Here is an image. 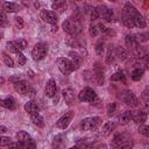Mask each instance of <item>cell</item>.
I'll use <instances>...</instances> for the list:
<instances>
[{
  "instance_id": "obj_1",
  "label": "cell",
  "mask_w": 149,
  "mask_h": 149,
  "mask_svg": "<svg viewBox=\"0 0 149 149\" xmlns=\"http://www.w3.org/2000/svg\"><path fill=\"white\" fill-rule=\"evenodd\" d=\"M101 125V119L99 116H88L81 120L80 128L83 130H94Z\"/></svg>"
},
{
  "instance_id": "obj_2",
  "label": "cell",
  "mask_w": 149,
  "mask_h": 149,
  "mask_svg": "<svg viewBox=\"0 0 149 149\" xmlns=\"http://www.w3.org/2000/svg\"><path fill=\"white\" fill-rule=\"evenodd\" d=\"M79 27H80V26L77 23L76 20H74V22H73L72 20H65V21L63 22V24H62L63 30H64L65 33H68L69 35H71V36H76V35L80 31Z\"/></svg>"
},
{
  "instance_id": "obj_3",
  "label": "cell",
  "mask_w": 149,
  "mask_h": 149,
  "mask_svg": "<svg viewBox=\"0 0 149 149\" xmlns=\"http://www.w3.org/2000/svg\"><path fill=\"white\" fill-rule=\"evenodd\" d=\"M95 98H97V94L91 87H84L78 93V99L83 102H93Z\"/></svg>"
},
{
  "instance_id": "obj_4",
  "label": "cell",
  "mask_w": 149,
  "mask_h": 149,
  "mask_svg": "<svg viewBox=\"0 0 149 149\" xmlns=\"http://www.w3.org/2000/svg\"><path fill=\"white\" fill-rule=\"evenodd\" d=\"M47 50H48L47 49V44H44V43H37L33 48V50H31V56H33V58L35 61H41V59H43L45 57Z\"/></svg>"
},
{
  "instance_id": "obj_5",
  "label": "cell",
  "mask_w": 149,
  "mask_h": 149,
  "mask_svg": "<svg viewBox=\"0 0 149 149\" xmlns=\"http://www.w3.org/2000/svg\"><path fill=\"white\" fill-rule=\"evenodd\" d=\"M57 66H58L59 71H61L63 74H69L70 72L73 71L69 58H65V57H59V58H57Z\"/></svg>"
},
{
  "instance_id": "obj_6",
  "label": "cell",
  "mask_w": 149,
  "mask_h": 149,
  "mask_svg": "<svg viewBox=\"0 0 149 149\" xmlns=\"http://www.w3.org/2000/svg\"><path fill=\"white\" fill-rule=\"evenodd\" d=\"M121 98L122 100L126 102L127 106H130V107H136L139 105V100L136 98V95L132 92V91H123L121 93Z\"/></svg>"
},
{
  "instance_id": "obj_7",
  "label": "cell",
  "mask_w": 149,
  "mask_h": 149,
  "mask_svg": "<svg viewBox=\"0 0 149 149\" xmlns=\"http://www.w3.org/2000/svg\"><path fill=\"white\" fill-rule=\"evenodd\" d=\"M74 116V112L73 111H69L68 113H65L64 115H62L59 119H58V121L56 122V126L59 128V129H65L69 125H70V122L72 121V118Z\"/></svg>"
},
{
  "instance_id": "obj_8",
  "label": "cell",
  "mask_w": 149,
  "mask_h": 149,
  "mask_svg": "<svg viewBox=\"0 0 149 149\" xmlns=\"http://www.w3.org/2000/svg\"><path fill=\"white\" fill-rule=\"evenodd\" d=\"M41 19L47 22V23H50L52 26H55L58 21V17H57V14L52 10H47V9H43L41 10Z\"/></svg>"
},
{
  "instance_id": "obj_9",
  "label": "cell",
  "mask_w": 149,
  "mask_h": 149,
  "mask_svg": "<svg viewBox=\"0 0 149 149\" xmlns=\"http://www.w3.org/2000/svg\"><path fill=\"white\" fill-rule=\"evenodd\" d=\"M97 12H98V14H99V16H102V19H105L106 21H112V19H113V10L111 9V8H108V7H106V6H98L97 8Z\"/></svg>"
},
{
  "instance_id": "obj_10",
  "label": "cell",
  "mask_w": 149,
  "mask_h": 149,
  "mask_svg": "<svg viewBox=\"0 0 149 149\" xmlns=\"http://www.w3.org/2000/svg\"><path fill=\"white\" fill-rule=\"evenodd\" d=\"M14 88H15V91H16L17 93H20V94H22V95H27V93H28L30 86H29V84H28L27 81H24V80H19V81H15V83H14Z\"/></svg>"
},
{
  "instance_id": "obj_11",
  "label": "cell",
  "mask_w": 149,
  "mask_h": 149,
  "mask_svg": "<svg viewBox=\"0 0 149 149\" xmlns=\"http://www.w3.org/2000/svg\"><path fill=\"white\" fill-rule=\"evenodd\" d=\"M44 92H45V95L49 97V98H52L55 97V94L57 93V86H56V83L54 79H49L47 85H45V88H44Z\"/></svg>"
},
{
  "instance_id": "obj_12",
  "label": "cell",
  "mask_w": 149,
  "mask_h": 149,
  "mask_svg": "<svg viewBox=\"0 0 149 149\" xmlns=\"http://www.w3.org/2000/svg\"><path fill=\"white\" fill-rule=\"evenodd\" d=\"M69 56H70L69 61H70V63H71L72 70H77V69L79 68V65L81 64V57H80L78 54L73 52V51H70V52H69Z\"/></svg>"
},
{
  "instance_id": "obj_13",
  "label": "cell",
  "mask_w": 149,
  "mask_h": 149,
  "mask_svg": "<svg viewBox=\"0 0 149 149\" xmlns=\"http://www.w3.org/2000/svg\"><path fill=\"white\" fill-rule=\"evenodd\" d=\"M23 108H24V111H26L27 113H29L30 115H31V114H38V112H40V108H38L37 104H36L35 101H33V100L26 102L24 106H23Z\"/></svg>"
},
{
  "instance_id": "obj_14",
  "label": "cell",
  "mask_w": 149,
  "mask_h": 149,
  "mask_svg": "<svg viewBox=\"0 0 149 149\" xmlns=\"http://www.w3.org/2000/svg\"><path fill=\"white\" fill-rule=\"evenodd\" d=\"M132 120L136 123H140V125H143V122L147 120V113L143 112V111H137V112H133V116H132Z\"/></svg>"
},
{
  "instance_id": "obj_15",
  "label": "cell",
  "mask_w": 149,
  "mask_h": 149,
  "mask_svg": "<svg viewBox=\"0 0 149 149\" xmlns=\"http://www.w3.org/2000/svg\"><path fill=\"white\" fill-rule=\"evenodd\" d=\"M93 73H94V79H95L97 84L102 85L104 84V71H102V69L99 68V64H95Z\"/></svg>"
},
{
  "instance_id": "obj_16",
  "label": "cell",
  "mask_w": 149,
  "mask_h": 149,
  "mask_svg": "<svg viewBox=\"0 0 149 149\" xmlns=\"http://www.w3.org/2000/svg\"><path fill=\"white\" fill-rule=\"evenodd\" d=\"M0 106L7 108V109H14L15 108V100L12 97H7L3 99H0Z\"/></svg>"
},
{
  "instance_id": "obj_17",
  "label": "cell",
  "mask_w": 149,
  "mask_h": 149,
  "mask_svg": "<svg viewBox=\"0 0 149 149\" xmlns=\"http://www.w3.org/2000/svg\"><path fill=\"white\" fill-rule=\"evenodd\" d=\"M63 98H64L66 104H69V105L73 104L74 102V93H73V91L71 88L63 90Z\"/></svg>"
},
{
  "instance_id": "obj_18",
  "label": "cell",
  "mask_w": 149,
  "mask_h": 149,
  "mask_svg": "<svg viewBox=\"0 0 149 149\" xmlns=\"http://www.w3.org/2000/svg\"><path fill=\"white\" fill-rule=\"evenodd\" d=\"M115 127H116V125H115L114 121H107V122L102 126V130H101L102 135H105V136L109 135V134L115 129Z\"/></svg>"
},
{
  "instance_id": "obj_19",
  "label": "cell",
  "mask_w": 149,
  "mask_h": 149,
  "mask_svg": "<svg viewBox=\"0 0 149 149\" xmlns=\"http://www.w3.org/2000/svg\"><path fill=\"white\" fill-rule=\"evenodd\" d=\"M132 116H133V112L132 111H126V112L121 113V115L119 116V122L121 125H127L132 121Z\"/></svg>"
},
{
  "instance_id": "obj_20",
  "label": "cell",
  "mask_w": 149,
  "mask_h": 149,
  "mask_svg": "<svg viewBox=\"0 0 149 149\" xmlns=\"http://www.w3.org/2000/svg\"><path fill=\"white\" fill-rule=\"evenodd\" d=\"M133 21H134V26L137 28H144L146 27V20L143 19V16L139 12L133 16Z\"/></svg>"
},
{
  "instance_id": "obj_21",
  "label": "cell",
  "mask_w": 149,
  "mask_h": 149,
  "mask_svg": "<svg viewBox=\"0 0 149 149\" xmlns=\"http://www.w3.org/2000/svg\"><path fill=\"white\" fill-rule=\"evenodd\" d=\"M30 139H31L30 135H29L27 132H24V130H21V132H19V133H16V140H17V142H20L21 144L28 142Z\"/></svg>"
},
{
  "instance_id": "obj_22",
  "label": "cell",
  "mask_w": 149,
  "mask_h": 149,
  "mask_svg": "<svg viewBox=\"0 0 149 149\" xmlns=\"http://www.w3.org/2000/svg\"><path fill=\"white\" fill-rule=\"evenodd\" d=\"M126 44L129 48H137V45H139L137 37L135 35H127L126 36Z\"/></svg>"
},
{
  "instance_id": "obj_23",
  "label": "cell",
  "mask_w": 149,
  "mask_h": 149,
  "mask_svg": "<svg viewBox=\"0 0 149 149\" xmlns=\"http://www.w3.org/2000/svg\"><path fill=\"white\" fill-rule=\"evenodd\" d=\"M2 8L7 13H14V12H17L19 10L17 5L14 3V2H3L2 3Z\"/></svg>"
},
{
  "instance_id": "obj_24",
  "label": "cell",
  "mask_w": 149,
  "mask_h": 149,
  "mask_svg": "<svg viewBox=\"0 0 149 149\" xmlns=\"http://www.w3.org/2000/svg\"><path fill=\"white\" fill-rule=\"evenodd\" d=\"M30 120L35 126H37L40 128H42L44 126V120L40 114H31L30 115Z\"/></svg>"
},
{
  "instance_id": "obj_25",
  "label": "cell",
  "mask_w": 149,
  "mask_h": 149,
  "mask_svg": "<svg viewBox=\"0 0 149 149\" xmlns=\"http://www.w3.org/2000/svg\"><path fill=\"white\" fill-rule=\"evenodd\" d=\"M121 22L123 26H126L127 28H133L135 27L134 26V21H133V17H130L129 15H126L122 13V17H121Z\"/></svg>"
},
{
  "instance_id": "obj_26",
  "label": "cell",
  "mask_w": 149,
  "mask_h": 149,
  "mask_svg": "<svg viewBox=\"0 0 149 149\" xmlns=\"http://www.w3.org/2000/svg\"><path fill=\"white\" fill-rule=\"evenodd\" d=\"M62 139H63L62 135H58L54 139V142H52L54 149H64V140H62Z\"/></svg>"
},
{
  "instance_id": "obj_27",
  "label": "cell",
  "mask_w": 149,
  "mask_h": 149,
  "mask_svg": "<svg viewBox=\"0 0 149 149\" xmlns=\"http://www.w3.org/2000/svg\"><path fill=\"white\" fill-rule=\"evenodd\" d=\"M143 72H144L143 69L136 68V69H134V70L130 72V77H132L133 80H140V79L142 78V76H143Z\"/></svg>"
},
{
  "instance_id": "obj_28",
  "label": "cell",
  "mask_w": 149,
  "mask_h": 149,
  "mask_svg": "<svg viewBox=\"0 0 149 149\" xmlns=\"http://www.w3.org/2000/svg\"><path fill=\"white\" fill-rule=\"evenodd\" d=\"M7 49L10 51V52H13V54H19V52H21V50H20V48H19V45H17V43L15 42V41H9V42H7Z\"/></svg>"
},
{
  "instance_id": "obj_29",
  "label": "cell",
  "mask_w": 149,
  "mask_h": 149,
  "mask_svg": "<svg viewBox=\"0 0 149 149\" xmlns=\"http://www.w3.org/2000/svg\"><path fill=\"white\" fill-rule=\"evenodd\" d=\"M66 8V2L65 1H55L52 2V9L58 10V12H64V9Z\"/></svg>"
},
{
  "instance_id": "obj_30",
  "label": "cell",
  "mask_w": 149,
  "mask_h": 149,
  "mask_svg": "<svg viewBox=\"0 0 149 149\" xmlns=\"http://www.w3.org/2000/svg\"><path fill=\"white\" fill-rule=\"evenodd\" d=\"M114 56H115V51L113 49L112 45L108 47V50H107V55H106V63L107 64H111L114 62Z\"/></svg>"
},
{
  "instance_id": "obj_31",
  "label": "cell",
  "mask_w": 149,
  "mask_h": 149,
  "mask_svg": "<svg viewBox=\"0 0 149 149\" xmlns=\"http://www.w3.org/2000/svg\"><path fill=\"white\" fill-rule=\"evenodd\" d=\"M115 56H118L121 61H125L127 58V51L122 48V47H118L115 49Z\"/></svg>"
},
{
  "instance_id": "obj_32",
  "label": "cell",
  "mask_w": 149,
  "mask_h": 149,
  "mask_svg": "<svg viewBox=\"0 0 149 149\" xmlns=\"http://www.w3.org/2000/svg\"><path fill=\"white\" fill-rule=\"evenodd\" d=\"M22 148L23 149H36V143H35V141L33 139H30L28 142L22 144Z\"/></svg>"
},
{
  "instance_id": "obj_33",
  "label": "cell",
  "mask_w": 149,
  "mask_h": 149,
  "mask_svg": "<svg viewBox=\"0 0 149 149\" xmlns=\"http://www.w3.org/2000/svg\"><path fill=\"white\" fill-rule=\"evenodd\" d=\"M133 144H132V141H122L118 147L116 149H132Z\"/></svg>"
},
{
  "instance_id": "obj_34",
  "label": "cell",
  "mask_w": 149,
  "mask_h": 149,
  "mask_svg": "<svg viewBox=\"0 0 149 149\" xmlns=\"http://www.w3.org/2000/svg\"><path fill=\"white\" fill-rule=\"evenodd\" d=\"M95 51L98 55H102V51H104V41L102 40H99L95 44Z\"/></svg>"
},
{
  "instance_id": "obj_35",
  "label": "cell",
  "mask_w": 149,
  "mask_h": 149,
  "mask_svg": "<svg viewBox=\"0 0 149 149\" xmlns=\"http://www.w3.org/2000/svg\"><path fill=\"white\" fill-rule=\"evenodd\" d=\"M2 57H3V62H5V64H6L7 66H9V68H13V66H14V62H13V59H12L8 55L2 54Z\"/></svg>"
},
{
  "instance_id": "obj_36",
  "label": "cell",
  "mask_w": 149,
  "mask_h": 149,
  "mask_svg": "<svg viewBox=\"0 0 149 149\" xmlns=\"http://www.w3.org/2000/svg\"><path fill=\"white\" fill-rule=\"evenodd\" d=\"M139 133L142 134V135H144L146 137H148V136H149V127H148L147 125H142V126H140V128H139Z\"/></svg>"
},
{
  "instance_id": "obj_37",
  "label": "cell",
  "mask_w": 149,
  "mask_h": 149,
  "mask_svg": "<svg viewBox=\"0 0 149 149\" xmlns=\"http://www.w3.org/2000/svg\"><path fill=\"white\" fill-rule=\"evenodd\" d=\"M111 79H112V80H119V81H121V80H125V74H123V72L119 71V72L114 73V74L111 77Z\"/></svg>"
},
{
  "instance_id": "obj_38",
  "label": "cell",
  "mask_w": 149,
  "mask_h": 149,
  "mask_svg": "<svg viewBox=\"0 0 149 149\" xmlns=\"http://www.w3.org/2000/svg\"><path fill=\"white\" fill-rule=\"evenodd\" d=\"M9 143H12L10 137H7V136H0V147L8 146Z\"/></svg>"
},
{
  "instance_id": "obj_39",
  "label": "cell",
  "mask_w": 149,
  "mask_h": 149,
  "mask_svg": "<svg viewBox=\"0 0 149 149\" xmlns=\"http://www.w3.org/2000/svg\"><path fill=\"white\" fill-rule=\"evenodd\" d=\"M115 111H116V104L115 102H111L107 106V114L108 115H112V114H114Z\"/></svg>"
},
{
  "instance_id": "obj_40",
  "label": "cell",
  "mask_w": 149,
  "mask_h": 149,
  "mask_svg": "<svg viewBox=\"0 0 149 149\" xmlns=\"http://www.w3.org/2000/svg\"><path fill=\"white\" fill-rule=\"evenodd\" d=\"M8 24V19L3 13H0V27H6Z\"/></svg>"
},
{
  "instance_id": "obj_41",
  "label": "cell",
  "mask_w": 149,
  "mask_h": 149,
  "mask_svg": "<svg viewBox=\"0 0 149 149\" xmlns=\"http://www.w3.org/2000/svg\"><path fill=\"white\" fill-rule=\"evenodd\" d=\"M88 31H90V35L93 37V36H97V34H98V29H97V26H94L93 23H91L90 24V27H88Z\"/></svg>"
},
{
  "instance_id": "obj_42",
  "label": "cell",
  "mask_w": 149,
  "mask_h": 149,
  "mask_svg": "<svg viewBox=\"0 0 149 149\" xmlns=\"http://www.w3.org/2000/svg\"><path fill=\"white\" fill-rule=\"evenodd\" d=\"M17 62H19V65H24L26 64V57H24V55L22 54V52H19L17 55Z\"/></svg>"
},
{
  "instance_id": "obj_43",
  "label": "cell",
  "mask_w": 149,
  "mask_h": 149,
  "mask_svg": "<svg viewBox=\"0 0 149 149\" xmlns=\"http://www.w3.org/2000/svg\"><path fill=\"white\" fill-rule=\"evenodd\" d=\"M142 99H143L144 105L147 106L148 102H149V91H148V88H146V90L143 91V93H142Z\"/></svg>"
},
{
  "instance_id": "obj_44",
  "label": "cell",
  "mask_w": 149,
  "mask_h": 149,
  "mask_svg": "<svg viewBox=\"0 0 149 149\" xmlns=\"http://www.w3.org/2000/svg\"><path fill=\"white\" fill-rule=\"evenodd\" d=\"M8 149H23L20 142H12L8 144Z\"/></svg>"
},
{
  "instance_id": "obj_45",
  "label": "cell",
  "mask_w": 149,
  "mask_h": 149,
  "mask_svg": "<svg viewBox=\"0 0 149 149\" xmlns=\"http://www.w3.org/2000/svg\"><path fill=\"white\" fill-rule=\"evenodd\" d=\"M15 24H16L17 28H22L23 27V20H22V17L16 16L15 17Z\"/></svg>"
},
{
  "instance_id": "obj_46",
  "label": "cell",
  "mask_w": 149,
  "mask_h": 149,
  "mask_svg": "<svg viewBox=\"0 0 149 149\" xmlns=\"http://www.w3.org/2000/svg\"><path fill=\"white\" fill-rule=\"evenodd\" d=\"M16 43H17V45H19V48H20V50H23V49L27 47V41H26V40H19Z\"/></svg>"
},
{
  "instance_id": "obj_47",
  "label": "cell",
  "mask_w": 149,
  "mask_h": 149,
  "mask_svg": "<svg viewBox=\"0 0 149 149\" xmlns=\"http://www.w3.org/2000/svg\"><path fill=\"white\" fill-rule=\"evenodd\" d=\"M98 17H99V14H98L97 9H95V8H92V10H91V20L94 21V20H97Z\"/></svg>"
},
{
  "instance_id": "obj_48",
  "label": "cell",
  "mask_w": 149,
  "mask_h": 149,
  "mask_svg": "<svg viewBox=\"0 0 149 149\" xmlns=\"http://www.w3.org/2000/svg\"><path fill=\"white\" fill-rule=\"evenodd\" d=\"M148 34L146 33V34H140L139 35V37H137V41L140 40V41H143V42H146V41H148Z\"/></svg>"
},
{
  "instance_id": "obj_49",
  "label": "cell",
  "mask_w": 149,
  "mask_h": 149,
  "mask_svg": "<svg viewBox=\"0 0 149 149\" xmlns=\"http://www.w3.org/2000/svg\"><path fill=\"white\" fill-rule=\"evenodd\" d=\"M27 95H29L30 98H34V97H35V90H34L33 87H30L29 91H28V93H27Z\"/></svg>"
},
{
  "instance_id": "obj_50",
  "label": "cell",
  "mask_w": 149,
  "mask_h": 149,
  "mask_svg": "<svg viewBox=\"0 0 149 149\" xmlns=\"http://www.w3.org/2000/svg\"><path fill=\"white\" fill-rule=\"evenodd\" d=\"M6 132H7V127L0 126V134H1V133H6Z\"/></svg>"
},
{
  "instance_id": "obj_51",
  "label": "cell",
  "mask_w": 149,
  "mask_h": 149,
  "mask_svg": "<svg viewBox=\"0 0 149 149\" xmlns=\"http://www.w3.org/2000/svg\"><path fill=\"white\" fill-rule=\"evenodd\" d=\"M5 83V78L3 77H0V85H2Z\"/></svg>"
},
{
  "instance_id": "obj_52",
  "label": "cell",
  "mask_w": 149,
  "mask_h": 149,
  "mask_svg": "<svg viewBox=\"0 0 149 149\" xmlns=\"http://www.w3.org/2000/svg\"><path fill=\"white\" fill-rule=\"evenodd\" d=\"M69 149H79L78 147H71V148H69Z\"/></svg>"
},
{
  "instance_id": "obj_53",
  "label": "cell",
  "mask_w": 149,
  "mask_h": 149,
  "mask_svg": "<svg viewBox=\"0 0 149 149\" xmlns=\"http://www.w3.org/2000/svg\"><path fill=\"white\" fill-rule=\"evenodd\" d=\"M102 149H106V148H102Z\"/></svg>"
}]
</instances>
